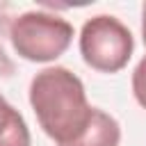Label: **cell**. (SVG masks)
I'll return each instance as SVG.
<instances>
[{"label": "cell", "instance_id": "cell-1", "mask_svg": "<svg viewBox=\"0 0 146 146\" xmlns=\"http://www.w3.org/2000/svg\"><path fill=\"white\" fill-rule=\"evenodd\" d=\"M30 105L39 125L57 146L78 141L94 116L82 80L64 66L43 68L32 78Z\"/></svg>", "mask_w": 146, "mask_h": 146}, {"label": "cell", "instance_id": "cell-2", "mask_svg": "<svg viewBox=\"0 0 146 146\" xmlns=\"http://www.w3.org/2000/svg\"><path fill=\"white\" fill-rule=\"evenodd\" d=\"M9 41L27 62H52L73 41V25L48 11H25L11 21Z\"/></svg>", "mask_w": 146, "mask_h": 146}, {"label": "cell", "instance_id": "cell-3", "mask_svg": "<svg viewBox=\"0 0 146 146\" xmlns=\"http://www.w3.org/2000/svg\"><path fill=\"white\" fill-rule=\"evenodd\" d=\"M132 48L135 41L130 30L114 16L98 14L82 25L80 32L82 59L100 73L121 71L132 57Z\"/></svg>", "mask_w": 146, "mask_h": 146}, {"label": "cell", "instance_id": "cell-4", "mask_svg": "<svg viewBox=\"0 0 146 146\" xmlns=\"http://www.w3.org/2000/svg\"><path fill=\"white\" fill-rule=\"evenodd\" d=\"M121 141V128L116 123L114 116H110L107 112L94 107V116L89 128L84 130V135L68 144V146H119Z\"/></svg>", "mask_w": 146, "mask_h": 146}, {"label": "cell", "instance_id": "cell-5", "mask_svg": "<svg viewBox=\"0 0 146 146\" xmlns=\"http://www.w3.org/2000/svg\"><path fill=\"white\" fill-rule=\"evenodd\" d=\"M0 146H30V130L16 107L0 94Z\"/></svg>", "mask_w": 146, "mask_h": 146}, {"label": "cell", "instance_id": "cell-6", "mask_svg": "<svg viewBox=\"0 0 146 146\" xmlns=\"http://www.w3.org/2000/svg\"><path fill=\"white\" fill-rule=\"evenodd\" d=\"M9 5L0 2V75H11L14 73V64L9 62L7 48H5V39L9 36Z\"/></svg>", "mask_w": 146, "mask_h": 146}, {"label": "cell", "instance_id": "cell-7", "mask_svg": "<svg viewBox=\"0 0 146 146\" xmlns=\"http://www.w3.org/2000/svg\"><path fill=\"white\" fill-rule=\"evenodd\" d=\"M132 91H135L137 103L146 110V57L137 64V68L132 73Z\"/></svg>", "mask_w": 146, "mask_h": 146}, {"label": "cell", "instance_id": "cell-8", "mask_svg": "<svg viewBox=\"0 0 146 146\" xmlns=\"http://www.w3.org/2000/svg\"><path fill=\"white\" fill-rule=\"evenodd\" d=\"M141 34H144V43H146V2L141 5Z\"/></svg>", "mask_w": 146, "mask_h": 146}]
</instances>
